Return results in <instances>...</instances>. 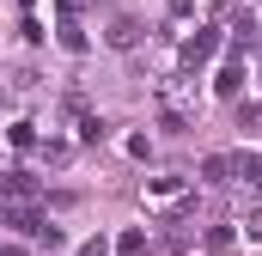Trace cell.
<instances>
[{"mask_svg":"<svg viewBox=\"0 0 262 256\" xmlns=\"http://www.w3.org/2000/svg\"><path fill=\"white\" fill-rule=\"evenodd\" d=\"M140 250H146V232H140V226H128V232L116 238V256H140Z\"/></svg>","mask_w":262,"mask_h":256,"instance_id":"obj_10","label":"cell"},{"mask_svg":"<svg viewBox=\"0 0 262 256\" xmlns=\"http://www.w3.org/2000/svg\"><path fill=\"white\" fill-rule=\"evenodd\" d=\"M165 6H171L177 18H189V12H195V0H165Z\"/></svg>","mask_w":262,"mask_h":256,"instance_id":"obj_13","label":"cell"},{"mask_svg":"<svg viewBox=\"0 0 262 256\" xmlns=\"http://www.w3.org/2000/svg\"><path fill=\"white\" fill-rule=\"evenodd\" d=\"M201 177L207 183H232V153H207L201 159Z\"/></svg>","mask_w":262,"mask_h":256,"instance_id":"obj_5","label":"cell"},{"mask_svg":"<svg viewBox=\"0 0 262 256\" xmlns=\"http://www.w3.org/2000/svg\"><path fill=\"white\" fill-rule=\"evenodd\" d=\"M232 238H238L232 226H207V250H232Z\"/></svg>","mask_w":262,"mask_h":256,"instance_id":"obj_11","label":"cell"},{"mask_svg":"<svg viewBox=\"0 0 262 256\" xmlns=\"http://www.w3.org/2000/svg\"><path fill=\"white\" fill-rule=\"evenodd\" d=\"M213 49H220V25H201L195 37L183 43V67H201V61H213Z\"/></svg>","mask_w":262,"mask_h":256,"instance_id":"obj_1","label":"cell"},{"mask_svg":"<svg viewBox=\"0 0 262 256\" xmlns=\"http://www.w3.org/2000/svg\"><path fill=\"white\" fill-rule=\"evenodd\" d=\"M213 92H220V98H238V92H244V61H226V67H220Z\"/></svg>","mask_w":262,"mask_h":256,"instance_id":"obj_3","label":"cell"},{"mask_svg":"<svg viewBox=\"0 0 262 256\" xmlns=\"http://www.w3.org/2000/svg\"><path fill=\"white\" fill-rule=\"evenodd\" d=\"M183 189H189L183 177H146V201H177Z\"/></svg>","mask_w":262,"mask_h":256,"instance_id":"obj_4","label":"cell"},{"mask_svg":"<svg viewBox=\"0 0 262 256\" xmlns=\"http://www.w3.org/2000/svg\"><path fill=\"white\" fill-rule=\"evenodd\" d=\"M6 140H12L18 153H31V146H37V122H12V128H6Z\"/></svg>","mask_w":262,"mask_h":256,"instance_id":"obj_9","label":"cell"},{"mask_svg":"<svg viewBox=\"0 0 262 256\" xmlns=\"http://www.w3.org/2000/svg\"><path fill=\"white\" fill-rule=\"evenodd\" d=\"M73 128H79V140H85V146H92V140H104V122H98L92 110H79V104H73Z\"/></svg>","mask_w":262,"mask_h":256,"instance_id":"obj_8","label":"cell"},{"mask_svg":"<svg viewBox=\"0 0 262 256\" xmlns=\"http://www.w3.org/2000/svg\"><path fill=\"white\" fill-rule=\"evenodd\" d=\"M55 43H61L67 55H85V49H92V43H85V31H79V18H61V25H55Z\"/></svg>","mask_w":262,"mask_h":256,"instance_id":"obj_2","label":"cell"},{"mask_svg":"<svg viewBox=\"0 0 262 256\" xmlns=\"http://www.w3.org/2000/svg\"><path fill=\"white\" fill-rule=\"evenodd\" d=\"M232 177H244V183H262V153H232Z\"/></svg>","mask_w":262,"mask_h":256,"instance_id":"obj_6","label":"cell"},{"mask_svg":"<svg viewBox=\"0 0 262 256\" xmlns=\"http://www.w3.org/2000/svg\"><path fill=\"white\" fill-rule=\"evenodd\" d=\"M134 43H140V25L134 18H116L110 25V49H134Z\"/></svg>","mask_w":262,"mask_h":256,"instance_id":"obj_7","label":"cell"},{"mask_svg":"<svg viewBox=\"0 0 262 256\" xmlns=\"http://www.w3.org/2000/svg\"><path fill=\"white\" fill-rule=\"evenodd\" d=\"M238 226H244V238H262V201H256V207H244Z\"/></svg>","mask_w":262,"mask_h":256,"instance_id":"obj_12","label":"cell"}]
</instances>
